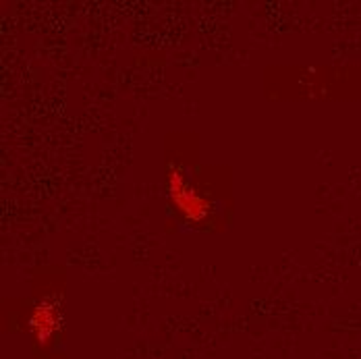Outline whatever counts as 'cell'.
<instances>
[{
	"mask_svg": "<svg viewBox=\"0 0 361 359\" xmlns=\"http://www.w3.org/2000/svg\"><path fill=\"white\" fill-rule=\"evenodd\" d=\"M32 330L37 336L39 343H46L61 326V314L56 310V305L52 301H42L39 305H36L34 314H32Z\"/></svg>",
	"mask_w": 361,
	"mask_h": 359,
	"instance_id": "2",
	"label": "cell"
},
{
	"mask_svg": "<svg viewBox=\"0 0 361 359\" xmlns=\"http://www.w3.org/2000/svg\"><path fill=\"white\" fill-rule=\"evenodd\" d=\"M169 193L189 220H204L210 212V204L175 169L169 171Z\"/></svg>",
	"mask_w": 361,
	"mask_h": 359,
	"instance_id": "1",
	"label": "cell"
}]
</instances>
